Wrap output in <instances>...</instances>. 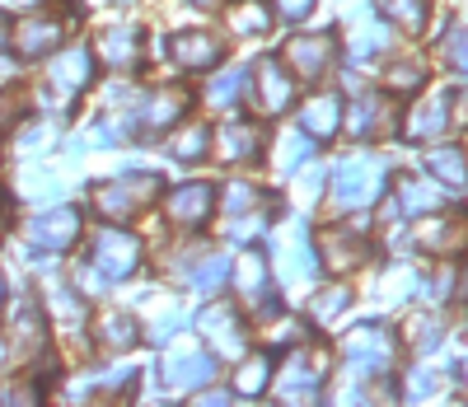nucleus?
<instances>
[{
  "mask_svg": "<svg viewBox=\"0 0 468 407\" xmlns=\"http://www.w3.org/2000/svg\"><path fill=\"white\" fill-rule=\"evenodd\" d=\"M154 192H160V178L154 174H127V178H112L94 192V207L108 216V220H127L136 211H145Z\"/></svg>",
  "mask_w": 468,
  "mask_h": 407,
  "instance_id": "obj_3",
  "label": "nucleus"
},
{
  "mask_svg": "<svg viewBox=\"0 0 468 407\" xmlns=\"http://www.w3.org/2000/svg\"><path fill=\"white\" fill-rule=\"evenodd\" d=\"M267 375H271V360L267 356H253L239 365V375H234V393H244V398H258L267 389Z\"/></svg>",
  "mask_w": 468,
  "mask_h": 407,
  "instance_id": "obj_38",
  "label": "nucleus"
},
{
  "mask_svg": "<svg viewBox=\"0 0 468 407\" xmlns=\"http://www.w3.org/2000/svg\"><path fill=\"white\" fill-rule=\"evenodd\" d=\"M48 300H52V314L66 323V328H80V323H85V305H80V295H75L61 276H48Z\"/></svg>",
  "mask_w": 468,
  "mask_h": 407,
  "instance_id": "obj_34",
  "label": "nucleus"
},
{
  "mask_svg": "<svg viewBox=\"0 0 468 407\" xmlns=\"http://www.w3.org/2000/svg\"><path fill=\"white\" fill-rule=\"evenodd\" d=\"M408 295H412V272H408V267H388V272L375 281V305H384V309L408 305Z\"/></svg>",
  "mask_w": 468,
  "mask_h": 407,
  "instance_id": "obj_35",
  "label": "nucleus"
},
{
  "mask_svg": "<svg viewBox=\"0 0 468 407\" xmlns=\"http://www.w3.org/2000/svg\"><path fill=\"white\" fill-rule=\"evenodd\" d=\"M216 211V187L207 183H183L178 192H169V220L183 230H202Z\"/></svg>",
  "mask_w": 468,
  "mask_h": 407,
  "instance_id": "obj_14",
  "label": "nucleus"
},
{
  "mask_svg": "<svg viewBox=\"0 0 468 407\" xmlns=\"http://www.w3.org/2000/svg\"><path fill=\"white\" fill-rule=\"evenodd\" d=\"M286 19H309V10H314V0H277Z\"/></svg>",
  "mask_w": 468,
  "mask_h": 407,
  "instance_id": "obj_53",
  "label": "nucleus"
},
{
  "mask_svg": "<svg viewBox=\"0 0 468 407\" xmlns=\"http://www.w3.org/2000/svg\"><path fill=\"white\" fill-rule=\"evenodd\" d=\"M441 389V370H417L412 384H408V398H426V393H436Z\"/></svg>",
  "mask_w": 468,
  "mask_h": 407,
  "instance_id": "obj_50",
  "label": "nucleus"
},
{
  "mask_svg": "<svg viewBox=\"0 0 468 407\" xmlns=\"http://www.w3.org/2000/svg\"><path fill=\"white\" fill-rule=\"evenodd\" d=\"M445 187L441 183H426V178H403L399 183V211L403 216H426V211H441Z\"/></svg>",
  "mask_w": 468,
  "mask_h": 407,
  "instance_id": "obj_25",
  "label": "nucleus"
},
{
  "mask_svg": "<svg viewBox=\"0 0 468 407\" xmlns=\"http://www.w3.org/2000/svg\"><path fill=\"white\" fill-rule=\"evenodd\" d=\"M99 57H103V66H112V70L141 66V57H145V33H141L136 24H112V28H103V33H99Z\"/></svg>",
  "mask_w": 468,
  "mask_h": 407,
  "instance_id": "obj_13",
  "label": "nucleus"
},
{
  "mask_svg": "<svg viewBox=\"0 0 468 407\" xmlns=\"http://www.w3.org/2000/svg\"><path fill=\"white\" fill-rule=\"evenodd\" d=\"M10 356H15V351L5 347V337H0V370H10Z\"/></svg>",
  "mask_w": 468,
  "mask_h": 407,
  "instance_id": "obj_54",
  "label": "nucleus"
},
{
  "mask_svg": "<svg viewBox=\"0 0 468 407\" xmlns=\"http://www.w3.org/2000/svg\"><path fill=\"white\" fill-rule=\"evenodd\" d=\"M90 85V52L85 48H66L52 57L48 66V103L52 108H70V99Z\"/></svg>",
  "mask_w": 468,
  "mask_h": 407,
  "instance_id": "obj_6",
  "label": "nucleus"
},
{
  "mask_svg": "<svg viewBox=\"0 0 468 407\" xmlns=\"http://www.w3.org/2000/svg\"><path fill=\"white\" fill-rule=\"evenodd\" d=\"M99 342H108L112 351H127V347L141 342V323L132 314H122V309H112V314L99 318Z\"/></svg>",
  "mask_w": 468,
  "mask_h": 407,
  "instance_id": "obj_32",
  "label": "nucleus"
},
{
  "mask_svg": "<svg viewBox=\"0 0 468 407\" xmlns=\"http://www.w3.org/2000/svg\"><path fill=\"white\" fill-rule=\"evenodd\" d=\"M122 5H136V0H122Z\"/></svg>",
  "mask_w": 468,
  "mask_h": 407,
  "instance_id": "obj_59",
  "label": "nucleus"
},
{
  "mask_svg": "<svg viewBox=\"0 0 468 407\" xmlns=\"http://www.w3.org/2000/svg\"><path fill=\"white\" fill-rule=\"evenodd\" d=\"M80 286H85V291H94V295H103V291H108V276H103L94 262H85V267H80Z\"/></svg>",
  "mask_w": 468,
  "mask_h": 407,
  "instance_id": "obj_51",
  "label": "nucleus"
},
{
  "mask_svg": "<svg viewBox=\"0 0 468 407\" xmlns=\"http://www.w3.org/2000/svg\"><path fill=\"white\" fill-rule=\"evenodd\" d=\"M267 197L253 183H229L225 187V216H244V211H262Z\"/></svg>",
  "mask_w": 468,
  "mask_h": 407,
  "instance_id": "obj_39",
  "label": "nucleus"
},
{
  "mask_svg": "<svg viewBox=\"0 0 468 407\" xmlns=\"http://www.w3.org/2000/svg\"><path fill=\"white\" fill-rule=\"evenodd\" d=\"M286 61L300 80H319L333 61V37H295L286 48Z\"/></svg>",
  "mask_w": 468,
  "mask_h": 407,
  "instance_id": "obj_22",
  "label": "nucleus"
},
{
  "mask_svg": "<svg viewBox=\"0 0 468 407\" xmlns=\"http://www.w3.org/2000/svg\"><path fill=\"white\" fill-rule=\"evenodd\" d=\"M417 243L426 253H459L468 243V225L463 220H431V225L417 230Z\"/></svg>",
  "mask_w": 468,
  "mask_h": 407,
  "instance_id": "obj_26",
  "label": "nucleus"
},
{
  "mask_svg": "<svg viewBox=\"0 0 468 407\" xmlns=\"http://www.w3.org/2000/svg\"><path fill=\"white\" fill-rule=\"evenodd\" d=\"M187 5H197V10H220L225 0H187Z\"/></svg>",
  "mask_w": 468,
  "mask_h": 407,
  "instance_id": "obj_55",
  "label": "nucleus"
},
{
  "mask_svg": "<svg viewBox=\"0 0 468 407\" xmlns=\"http://www.w3.org/2000/svg\"><path fill=\"white\" fill-rule=\"evenodd\" d=\"M304 155H309V141L286 132V136L277 141V169H282V174H295V169L304 165Z\"/></svg>",
  "mask_w": 468,
  "mask_h": 407,
  "instance_id": "obj_40",
  "label": "nucleus"
},
{
  "mask_svg": "<svg viewBox=\"0 0 468 407\" xmlns=\"http://www.w3.org/2000/svg\"><path fill=\"white\" fill-rule=\"evenodd\" d=\"M15 43H19V52H24L28 61H37V57H48V52H57V48L66 43V24H61L57 15H33V19L19 24Z\"/></svg>",
  "mask_w": 468,
  "mask_h": 407,
  "instance_id": "obj_18",
  "label": "nucleus"
},
{
  "mask_svg": "<svg viewBox=\"0 0 468 407\" xmlns=\"http://www.w3.org/2000/svg\"><path fill=\"white\" fill-rule=\"evenodd\" d=\"M277 267H282V276L291 281V286H304V281L319 276V258H314V249H309V234L300 225L277 234Z\"/></svg>",
  "mask_w": 468,
  "mask_h": 407,
  "instance_id": "obj_10",
  "label": "nucleus"
},
{
  "mask_svg": "<svg viewBox=\"0 0 468 407\" xmlns=\"http://www.w3.org/2000/svg\"><path fill=\"white\" fill-rule=\"evenodd\" d=\"M10 333H15L19 356H43V351H48V318H43V305L24 295V300L15 305V314H10Z\"/></svg>",
  "mask_w": 468,
  "mask_h": 407,
  "instance_id": "obj_17",
  "label": "nucleus"
},
{
  "mask_svg": "<svg viewBox=\"0 0 468 407\" xmlns=\"http://www.w3.org/2000/svg\"><path fill=\"white\" fill-rule=\"evenodd\" d=\"M0 300H5V276H0Z\"/></svg>",
  "mask_w": 468,
  "mask_h": 407,
  "instance_id": "obj_58",
  "label": "nucleus"
},
{
  "mask_svg": "<svg viewBox=\"0 0 468 407\" xmlns=\"http://www.w3.org/2000/svg\"><path fill=\"white\" fill-rule=\"evenodd\" d=\"M441 52H445V66H450V70H463V57H468V52H463V24H450Z\"/></svg>",
  "mask_w": 468,
  "mask_h": 407,
  "instance_id": "obj_47",
  "label": "nucleus"
},
{
  "mask_svg": "<svg viewBox=\"0 0 468 407\" xmlns=\"http://www.w3.org/2000/svg\"><path fill=\"white\" fill-rule=\"evenodd\" d=\"M229 258L225 253H207V249H183V253H169V272L183 276L187 286H197L207 295H216L225 281H229Z\"/></svg>",
  "mask_w": 468,
  "mask_h": 407,
  "instance_id": "obj_5",
  "label": "nucleus"
},
{
  "mask_svg": "<svg viewBox=\"0 0 468 407\" xmlns=\"http://www.w3.org/2000/svg\"><path fill=\"white\" fill-rule=\"evenodd\" d=\"M229 33L267 37L271 33V10L262 5V0H239V5H229Z\"/></svg>",
  "mask_w": 468,
  "mask_h": 407,
  "instance_id": "obj_28",
  "label": "nucleus"
},
{
  "mask_svg": "<svg viewBox=\"0 0 468 407\" xmlns=\"http://www.w3.org/2000/svg\"><path fill=\"white\" fill-rule=\"evenodd\" d=\"M454 286H459V276H454V267H445V272H436L431 281H426V295H431L436 305H445L454 295Z\"/></svg>",
  "mask_w": 468,
  "mask_h": 407,
  "instance_id": "obj_48",
  "label": "nucleus"
},
{
  "mask_svg": "<svg viewBox=\"0 0 468 407\" xmlns=\"http://www.w3.org/2000/svg\"><path fill=\"white\" fill-rule=\"evenodd\" d=\"M267 230V207L262 211H244V216H229L225 220V234L229 239H253V234H262Z\"/></svg>",
  "mask_w": 468,
  "mask_h": 407,
  "instance_id": "obj_42",
  "label": "nucleus"
},
{
  "mask_svg": "<svg viewBox=\"0 0 468 407\" xmlns=\"http://www.w3.org/2000/svg\"><path fill=\"white\" fill-rule=\"evenodd\" d=\"M94 267L108 281H122L141 267V239L127 230H99L94 234Z\"/></svg>",
  "mask_w": 468,
  "mask_h": 407,
  "instance_id": "obj_7",
  "label": "nucleus"
},
{
  "mask_svg": "<svg viewBox=\"0 0 468 407\" xmlns=\"http://www.w3.org/2000/svg\"><path fill=\"white\" fill-rule=\"evenodd\" d=\"M211 150V127L207 122H192V127H183L174 141H169V159H183V165H197V159H207Z\"/></svg>",
  "mask_w": 468,
  "mask_h": 407,
  "instance_id": "obj_33",
  "label": "nucleus"
},
{
  "mask_svg": "<svg viewBox=\"0 0 468 407\" xmlns=\"http://www.w3.org/2000/svg\"><path fill=\"white\" fill-rule=\"evenodd\" d=\"M37 389L33 384H10V389H0V402H33Z\"/></svg>",
  "mask_w": 468,
  "mask_h": 407,
  "instance_id": "obj_52",
  "label": "nucleus"
},
{
  "mask_svg": "<svg viewBox=\"0 0 468 407\" xmlns=\"http://www.w3.org/2000/svg\"><path fill=\"white\" fill-rule=\"evenodd\" d=\"M346 305H351V291H346V286H333V291H324L314 305H309V314H314L319 323H333Z\"/></svg>",
  "mask_w": 468,
  "mask_h": 407,
  "instance_id": "obj_41",
  "label": "nucleus"
},
{
  "mask_svg": "<svg viewBox=\"0 0 468 407\" xmlns=\"http://www.w3.org/2000/svg\"><path fill=\"white\" fill-rule=\"evenodd\" d=\"M28 239H33V249H48V253H66L75 239H80V211L75 207H57L48 216H37L28 225Z\"/></svg>",
  "mask_w": 468,
  "mask_h": 407,
  "instance_id": "obj_12",
  "label": "nucleus"
},
{
  "mask_svg": "<svg viewBox=\"0 0 468 407\" xmlns=\"http://www.w3.org/2000/svg\"><path fill=\"white\" fill-rule=\"evenodd\" d=\"M346 132L356 141H375L384 132H394V103L379 99V94H361L346 112Z\"/></svg>",
  "mask_w": 468,
  "mask_h": 407,
  "instance_id": "obj_15",
  "label": "nucleus"
},
{
  "mask_svg": "<svg viewBox=\"0 0 468 407\" xmlns=\"http://www.w3.org/2000/svg\"><path fill=\"white\" fill-rule=\"evenodd\" d=\"M197 328L207 333V342H211L216 356H244L249 333H244V318L234 314V305H225V300L207 305V309L197 314Z\"/></svg>",
  "mask_w": 468,
  "mask_h": 407,
  "instance_id": "obj_8",
  "label": "nucleus"
},
{
  "mask_svg": "<svg viewBox=\"0 0 468 407\" xmlns=\"http://www.w3.org/2000/svg\"><path fill=\"white\" fill-rule=\"evenodd\" d=\"M183 318H187V309H183V305H169V309H165L160 318L150 323V337H154V342H165V337H169L174 328H183Z\"/></svg>",
  "mask_w": 468,
  "mask_h": 407,
  "instance_id": "obj_45",
  "label": "nucleus"
},
{
  "mask_svg": "<svg viewBox=\"0 0 468 407\" xmlns=\"http://www.w3.org/2000/svg\"><path fill=\"white\" fill-rule=\"evenodd\" d=\"M253 85H258V108H262L267 117L286 112V108H291V99H295V80H291V70H286L282 61H262Z\"/></svg>",
  "mask_w": 468,
  "mask_h": 407,
  "instance_id": "obj_19",
  "label": "nucleus"
},
{
  "mask_svg": "<svg viewBox=\"0 0 468 407\" xmlns=\"http://www.w3.org/2000/svg\"><path fill=\"white\" fill-rule=\"evenodd\" d=\"M160 375H165L169 389L192 393V389H202V384L216 380V360H211L207 351H197V347H174V351L160 360Z\"/></svg>",
  "mask_w": 468,
  "mask_h": 407,
  "instance_id": "obj_9",
  "label": "nucleus"
},
{
  "mask_svg": "<svg viewBox=\"0 0 468 407\" xmlns=\"http://www.w3.org/2000/svg\"><path fill=\"white\" fill-rule=\"evenodd\" d=\"M459 103H463L459 94H431V99H421V103L408 112V136H412V141H436L450 122H454L450 112H454Z\"/></svg>",
  "mask_w": 468,
  "mask_h": 407,
  "instance_id": "obj_16",
  "label": "nucleus"
},
{
  "mask_svg": "<svg viewBox=\"0 0 468 407\" xmlns=\"http://www.w3.org/2000/svg\"><path fill=\"white\" fill-rule=\"evenodd\" d=\"M19 112H28V94L24 90H10V94H0V132H10Z\"/></svg>",
  "mask_w": 468,
  "mask_h": 407,
  "instance_id": "obj_44",
  "label": "nucleus"
},
{
  "mask_svg": "<svg viewBox=\"0 0 468 407\" xmlns=\"http://www.w3.org/2000/svg\"><path fill=\"white\" fill-rule=\"evenodd\" d=\"M183 112H187V94H183V90H154V94H145V108H141L145 132H165V127H174Z\"/></svg>",
  "mask_w": 468,
  "mask_h": 407,
  "instance_id": "obj_24",
  "label": "nucleus"
},
{
  "mask_svg": "<svg viewBox=\"0 0 468 407\" xmlns=\"http://www.w3.org/2000/svg\"><path fill=\"white\" fill-rule=\"evenodd\" d=\"M244 80H249V70L244 66H229V70H220L211 85H207V103L211 108H229L234 99L244 94Z\"/></svg>",
  "mask_w": 468,
  "mask_h": 407,
  "instance_id": "obj_36",
  "label": "nucleus"
},
{
  "mask_svg": "<svg viewBox=\"0 0 468 407\" xmlns=\"http://www.w3.org/2000/svg\"><path fill=\"white\" fill-rule=\"evenodd\" d=\"M0 220H5V192H0Z\"/></svg>",
  "mask_w": 468,
  "mask_h": 407,
  "instance_id": "obj_57",
  "label": "nucleus"
},
{
  "mask_svg": "<svg viewBox=\"0 0 468 407\" xmlns=\"http://www.w3.org/2000/svg\"><path fill=\"white\" fill-rule=\"evenodd\" d=\"M384 80H388V90H394V94H417L421 80H426V70H421L417 57H403V61H388Z\"/></svg>",
  "mask_w": 468,
  "mask_h": 407,
  "instance_id": "obj_37",
  "label": "nucleus"
},
{
  "mask_svg": "<svg viewBox=\"0 0 468 407\" xmlns=\"http://www.w3.org/2000/svg\"><path fill=\"white\" fill-rule=\"evenodd\" d=\"M169 57L183 70H207V66L220 61V43L211 33H174L169 37Z\"/></svg>",
  "mask_w": 468,
  "mask_h": 407,
  "instance_id": "obj_21",
  "label": "nucleus"
},
{
  "mask_svg": "<svg viewBox=\"0 0 468 407\" xmlns=\"http://www.w3.org/2000/svg\"><path fill=\"white\" fill-rule=\"evenodd\" d=\"M388 183V165L384 155H346L342 165L333 169V201L342 211H361L375 207L379 192Z\"/></svg>",
  "mask_w": 468,
  "mask_h": 407,
  "instance_id": "obj_1",
  "label": "nucleus"
},
{
  "mask_svg": "<svg viewBox=\"0 0 468 407\" xmlns=\"http://www.w3.org/2000/svg\"><path fill=\"white\" fill-rule=\"evenodd\" d=\"M300 127H304V136L328 141V136L342 127V103H337L333 94H314V99H304V108H300Z\"/></svg>",
  "mask_w": 468,
  "mask_h": 407,
  "instance_id": "obj_23",
  "label": "nucleus"
},
{
  "mask_svg": "<svg viewBox=\"0 0 468 407\" xmlns=\"http://www.w3.org/2000/svg\"><path fill=\"white\" fill-rule=\"evenodd\" d=\"M408 342H412V351H417V356L441 351V342H445V314H441V309L412 314V318H408Z\"/></svg>",
  "mask_w": 468,
  "mask_h": 407,
  "instance_id": "obj_27",
  "label": "nucleus"
},
{
  "mask_svg": "<svg viewBox=\"0 0 468 407\" xmlns=\"http://www.w3.org/2000/svg\"><path fill=\"white\" fill-rule=\"evenodd\" d=\"M229 276L239 281L244 300H258V309H271V295H267V262L258 253H249L239 267H229Z\"/></svg>",
  "mask_w": 468,
  "mask_h": 407,
  "instance_id": "obj_30",
  "label": "nucleus"
},
{
  "mask_svg": "<svg viewBox=\"0 0 468 407\" xmlns=\"http://www.w3.org/2000/svg\"><path fill=\"white\" fill-rule=\"evenodd\" d=\"M366 258H370L366 225H337L324 234V262L333 272H356V267H366Z\"/></svg>",
  "mask_w": 468,
  "mask_h": 407,
  "instance_id": "obj_11",
  "label": "nucleus"
},
{
  "mask_svg": "<svg viewBox=\"0 0 468 407\" xmlns=\"http://www.w3.org/2000/svg\"><path fill=\"white\" fill-rule=\"evenodd\" d=\"M19 187H24V197H52V192H57V178L43 174V169H24Z\"/></svg>",
  "mask_w": 468,
  "mask_h": 407,
  "instance_id": "obj_46",
  "label": "nucleus"
},
{
  "mask_svg": "<svg viewBox=\"0 0 468 407\" xmlns=\"http://www.w3.org/2000/svg\"><path fill=\"white\" fill-rule=\"evenodd\" d=\"M324 380H328V351H291L277 389L286 402H309V398H319Z\"/></svg>",
  "mask_w": 468,
  "mask_h": 407,
  "instance_id": "obj_4",
  "label": "nucleus"
},
{
  "mask_svg": "<svg viewBox=\"0 0 468 407\" xmlns=\"http://www.w3.org/2000/svg\"><path fill=\"white\" fill-rule=\"evenodd\" d=\"M5 43H10V19L0 15V48H5Z\"/></svg>",
  "mask_w": 468,
  "mask_h": 407,
  "instance_id": "obj_56",
  "label": "nucleus"
},
{
  "mask_svg": "<svg viewBox=\"0 0 468 407\" xmlns=\"http://www.w3.org/2000/svg\"><path fill=\"white\" fill-rule=\"evenodd\" d=\"M351 48H356V57H375V52L384 48V33H379L375 24H361V28H356V43H351Z\"/></svg>",
  "mask_w": 468,
  "mask_h": 407,
  "instance_id": "obj_49",
  "label": "nucleus"
},
{
  "mask_svg": "<svg viewBox=\"0 0 468 407\" xmlns=\"http://www.w3.org/2000/svg\"><path fill=\"white\" fill-rule=\"evenodd\" d=\"M304 337H309L304 323H300V318H286V314L267 328V342H271V347H295V342H304Z\"/></svg>",
  "mask_w": 468,
  "mask_h": 407,
  "instance_id": "obj_43",
  "label": "nucleus"
},
{
  "mask_svg": "<svg viewBox=\"0 0 468 407\" xmlns=\"http://www.w3.org/2000/svg\"><path fill=\"white\" fill-rule=\"evenodd\" d=\"M216 155L225 159V165H249V159L262 155V132L253 127V122H225V127L216 132Z\"/></svg>",
  "mask_w": 468,
  "mask_h": 407,
  "instance_id": "obj_20",
  "label": "nucleus"
},
{
  "mask_svg": "<svg viewBox=\"0 0 468 407\" xmlns=\"http://www.w3.org/2000/svg\"><path fill=\"white\" fill-rule=\"evenodd\" d=\"M342 351H346V360H351V380H356V375L370 380V375H384L388 365H394L399 342H394V333H388L384 323H361L356 333H346Z\"/></svg>",
  "mask_w": 468,
  "mask_h": 407,
  "instance_id": "obj_2",
  "label": "nucleus"
},
{
  "mask_svg": "<svg viewBox=\"0 0 468 407\" xmlns=\"http://www.w3.org/2000/svg\"><path fill=\"white\" fill-rule=\"evenodd\" d=\"M426 165H431V174H436V183H441V187H450V192H463V187H468V165H463V150L441 145L436 155H426Z\"/></svg>",
  "mask_w": 468,
  "mask_h": 407,
  "instance_id": "obj_29",
  "label": "nucleus"
},
{
  "mask_svg": "<svg viewBox=\"0 0 468 407\" xmlns=\"http://www.w3.org/2000/svg\"><path fill=\"white\" fill-rule=\"evenodd\" d=\"M379 15L399 24L403 33H421L426 19H431V0H379Z\"/></svg>",
  "mask_w": 468,
  "mask_h": 407,
  "instance_id": "obj_31",
  "label": "nucleus"
}]
</instances>
